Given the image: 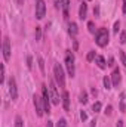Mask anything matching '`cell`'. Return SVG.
Masks as SVG:
<instances>
[{"label": "cell", "mask_w": 126, "mask_h": 127, "mask_svg": "<svg viewBox=\"0 0 126 127\" xmlns=\"http://www.w3.org/2000/svg\"><path fill=\"white\" fill-rule=\"evenodd\" d=\"M95 41L99 47H105L108 44V31L107 28H99L95 35Z\"/></svg>", "instance_id": "1"}, {"label": "cell", "mask_w": 126, "mask_h": 127, "mask_svg": "<svg viewBox=\"0 0 126 127\" xmlns=\"http://www.w3.org/2000/svg\"><path fill=\"white\" fill-rule=\"evenodd\" d=\"M54 75H55V80H57L58 86L60 87H64L65 86V75H64L63 66L60 64H55V66H54Z\"/></svg>", "instance_id": "2"}, {"label": "cell", "mask_w": 126, "mask_h": 127, "mask_svg": "<svg viewBox=\"0 0 126 127\" xmlns=\"http://www.w3.org/2000/svg\"><path fill=\"white\" fill-rule=\"evenodd\" d=\"M65 66H67V71L70 74V77H74V55L71 53V50H67L65 53Z\"/></svg>", "instance_id": "3"}, {"label": "cell", "mask_w": 126, "mask_h": 127, "mask_svg": "<svg viewBox=\"0 0 126 127\" xmlns=\"http://www.w3.org/2000/svg\"><path fill=\"white\" fill-rule=\"evenodd\" d=\"M49 95H51V100H52L54 105H60L61 99H60L58 92H57V86H55V83H54L52 80L49 81Z\"/></svg>", "instance_id": "4"}, {"label": "cell", "mask_w": 126, "mask_h": 127, "mask_svg": "<svg viewBox=\"0 0 126 127\" xmlns=\"http://www.w3.org/2000/svg\"><path fill=\"white\" fill-rule=\"evenodd\" d=\"M46 13V4L43 0H37L36 1V18L37 19H43Z\"/></svg>", "instance_id": "5"}, {"label": "cell", "mask_w": 126, "mask_h": 127, "mask_svg": "<svg viewBox=\"0 0 126 127\" xmlns=\"http://www.w3.org/2000/svg\"><path fill=\"white\" fill-rule=\"evenodd\" d=\"M34 108H36V112H37V115L39 117H42L43 115V112H45V105H43V97H39L37 95H34Z\"/></svg>", "instance_id": "6"}, {"label": "cell", "mask_w": 126, "mask_h": 127, "mask_svg": "<svg viewBox=\"0 0 126 127\" xmlns=\"http://www.w3.org/2000/svg\"><path fill=\"white\" fill-rule=\"evenodd\" d=\"M43 105H45V112H51V95H49V89L46 86H43Z\"/></svg>", "instance_id": "7"}, {"label": "cell", "mask_w": 126, "mask_h": 127, "mask_svg": "<svg viewBox=\"0 0 126 127\" xmlns=\"http://www.w3.org/2000/svg\"><path fill=\"white\" fill-rule=\"evenodd\" d=\"M9 95H10V97H12V100H15V99L18 97L16 81H15V78H13V77H10V80H9Z\"/></svg>", "instance_id": "8"}, {"label": "cell", "mask_w": 126, "mask_h": 127, "mask_svg": "<svg viewBox=\"0 0 126 127\" xmlns=\"http://www.w3.org/2000/svg\"><path fill=\"white\" fill-rule=\"evenodd\" d=\"M3 58H4L6 62L10 59V41H9L7 37L3 40Z\"/></svg>", "instance_id": "9"}, {"label": "cell", "mask_w": 126, "mask_h": 127, "mask_svg": "<svg viewBox=\"0 0 126 127\" xmlns=\"http://www.w3.org/2000/svg\"><path fill=\"white\" fill-rule=\"evenodd\" d=\"M111 83H113V86H119V83H120V69L119 68H114V71L111 74Z\"/></svg>", "instance_id": "10"}, {"label": "cell", "mask_w": 126, "mask_h": 127, "mask_svg": "<svg viewBox=\"0 0 126 127\" xmlns=\"http://www.w3.org/2000/svg\"><path fill=\"white\" fill-rule=\"evenodd\" d=\"M86 15H88V4L86 3H82L80 4V9H79V18L80 19H86Z\"/></svg>", "instance_id": "11"}, {"label": "cell", "mask_w": 126, "mask_h": 127, "mask_svg": "<svg viewBox=\"0 0 126 127\" xmlns=\"http://www.w3.org/2000/svg\"><path fill=\"white\" fill-rule=\"evenodd\" d=\"M95 64L101 68V69H104V68H107V65L108 64L105 62V59H104V56H101V55H98L96 58H95Z\"/></svg>", "instance_id": "12"}, {"label": "cell", "mask_w": 126, "mask_h": 127, "mask_svg": "<svg viewBox=\"0 0 126 127\" xmlns=\"http://www.w3.org/2000/svg\"><path fill=\"white\" fill-rule=\"evenodd\" d=\"M63 105H64V109H65V111H70V95H68V92H64Z\"/></svg>", "instance_id": "13"}, {"label": "cell", "mask_w": 126, "mask_h": 127, "mask_svg": "<svg viewBox=\"0 0 126 127\" xmlns=\"http://www.w3.org/2000/svg\"><path fill=\"white\" fill-rule=\"evenodd\" d=\"M61 7L64 10V16L68 18V7H70V0H61Z\"/></svg>", "instance_id": "14"}, {"label": "cell", "mask_w": 126, "mask_h": 127, "mask_svg": "<svg viewBox=\"0 0 126 127\" xmlns=\"http://www.w3.org/2000/svg\"><path fill=\"white\" fill-rule=\"evenodd\" d=\"M77 31H79V30H77V24H76V22H71V24L68 25V34H70L71 37H74V35L77 34Z\"/></svg>", "instance_id": "15"}, {"label": "cell", "mask_w": 126, "mask_h": 127, "mask_svg": "<svg viewBox=\"0 0 126 127\" xmlns=\"http://www.w3.org/2000/svg\"><path fill=\"white\" fill-rule=\"evenodd\" d=\"M0 83H1V84L4 83V65H3V64L0 65Z\"/></svg>", "instance_id": "16"}, {"label": "cell", "mask_w": 126, "mask_h": 127, "mask_svg": "<svg viewBox=\"0 0 126 127\" xmlns=\"http://www.w3.org/2000/svg\"><path fill=\"white\" fill-rule=\"evenodd\" d=\"M119 56H120V61H122V64L126 66V53L123 52V50H119Z\"/></svg>", "instance_id": "17"}, {"label": "cell", "mask_w": 126, "mask_h": 127, "mask_svg": "<svg viewBox=\"0 0 126 127\" xmlns=\"http://www.w3.org/2000/svg\"><path fill=\"white\" fill-rule=\"evenodd\" d=\"M104 87L105 89H111V80L108 77H104Z\"/></svg>", "instance_id": "18"}, {"label": "cell", "mask_w": 126, "mask_h": 127, "mask_svg": "<svg viewBox=\"0 0 126 127\" xmlns=\"http://www.w3.org/2000/svg\"><path fill=\"white\" fill-rule=\"evenodd\" d=\"M92 111L94 112H99L101 111V102H95L94 106H92Z\"/></svg>", "instance_id": "19"}, {"label": "cell", "mask_w": 126, "mask_h": 127, "mask_svg": "<svg viewBox=\"0 0 126 127\" xmlns=\"http://www.w3.org/2000/svg\"><path fill=\"white\" fill-rule=\"evenodd\" d=\"M95 58H96V56H95V52H94V50H91V52L88 53V56H86V59H88L89 62H91V61H94Z\"/></svg>", "instance_id": "20"}, {"label": "cell", "mask_w": 126, "mask_h": 127, "mask_svg": "<svg viewBox=\"0 0 126 127\" xmlns=\"http://www.w3.org/2000/svg\"><path fill=\"white\" fill-rule=\"evenodd\" d=\"M79 100H80L82 103H86V102H88V95H86V92H83V93L80 95V99H79Z\"/></svg>", "instance_id": "21"}, {"label": "cell", "mask_w": 126, "mask_h": 127, "mask_svg": "<svg viewBox=\"0 0 126 127\" xmlns=\"http://www.w3.org/2000/svg\"><path fill=\"white\" fill-rule=\"evenodd\" d=\"M22 126H24L22 118H21V117H16V120H15V127H22Z\"/></svg>", "instance_id": "22"}, {"label": "cell", "mask_w": 126, "mask_h": 127, "mask_svg": "<svg viewBox=\"0 0 126 127\" xmlns=\"http://www.w3.org/2000/svg\"><path fill=\"white\" fill-rule=\"evenodd\" d=\"M39 66H40L42 74H45V62H43V59H42V58H39Z\"/></svg>", "instance_id": "23"}, {"label": "cell", "mask_w": 126, "mask_h": 127, "mask_svg": "<svg viewBox=\"0 0 126 127\" xmlns=\"http://www.w3.org/2000/svg\"><path fill=\"white\" fill-rule=\"evenodd\" d=\"M88 30H89V32H95V24L91 21V22H88Z\"/></svg>", "instance_id": "24"}, {"label": "cell", "mask_w": 126, "mask_h": 127, "mask_svg": "<svg viewBox=\"0 0 126 127\" xmlns=\"http://www.w3.org/2000/svg\"><path fill=\"white\" fill-rule=\"evenodd\" d=\"M57 127H67V121H65L64 118H61V120L57 123Z\"/></svg>", "instance_id": "25"}, {"label": "cell", "mask_w": 126, "mask_h": 127, "mask_svg": "<svg viewBox=\"0 0 126 127\" xmlns=\"http://www.w3.org/2000/svg\"><path fill=\"white\" fill-rule=\"evenodd\" d=\"M27 66H28L30 69L33 68V58L31 56H27Z\"/></svg>", "instance_id": "26"}, {"label": "cell", "mask_w": 126, "mask_h": 127, "mask_svg": "<svg viewBox=\"0 0 126 127\" xmlns=\"http://www.w3.org/2000/svg\"><path fill=\"white\" fill-rule=\"evenodd\" d=\"M120 41H122L123 44H126V30L122 32V35H120Z\"/></svg>", "instance_id": "27"}, {"label": "cell", "mask_w": 126, "mask_h": 127, "mask_svg": "<svg viewBox=\"0 0 126 127\" xmlns=\"http://www.w3.org/2000/svg\"><path fill=\"white\" fill-rule=\"evenodd\" d=\"M119 28H120V22L117 21V22L114 24V28H113V30H114V32H119Z\"/></svg>", "instance_id": "28"}, {"label": "cell", "mask_w": 126, "mask_h": 127, "mask_svg": "<svg viewBox=\"0 0 126 127\" xmlns=\"http://www.w3.org/2000/svg\"><path fill=\"white\" fill-rule=\"evenodd\" d=\"M36 38H37V40H40V27H37V28H36Z\"/></svg>", "instance_id": "29"}, {"label": "cell", "mask_w": 126, "mask_h": 127, "mask_svg": "<svg viewBox=\"0 0 126 127\" xmlns=\"http://www.w3.org/2000/svg\"><path fill=\"white\" fill-rule=\"evenodd\" d=\"M80 118H82L83 121H85V120L88 118V115H86V112H85V111H82V112H80Z\"/></svg>", "instance_id": "30"}, {"label": "cell", "mask_w": 126, "mask_h": 127, "mask_svg": "<svg viewBox=\"0 0 126 127\" xmlns=\"http://www.w3.org/2000/svg\"><path fill=\"white\" fill-rule=\"evenodd\" d=\"M94 13H95V16H98V15H99V7H98V6H95Z\"/></svg>", "instance_id": "31"}, {"label": "cell", "mask_w": 126, "mask_h": 127, "mask_svg": "<svg viewBox=\"0 0 126 127\" xmlns=\"http://www.w3.org/2000/svg\"><path fill=\"white\" fill-rule=\"evenodd\" d=\"M116 127H123V121H122V120H119V121H117V126Z\"/></svg>", "instance_id": "32"}, {"label": "cell", "mask_w": 126, "mask_h": 127, "mask_svg": "<svg viewBox=\"0 0 126 127\" xmlns=\"http://www.w3.org/2000/svg\"><path fill=\"white\" fill-rule=\"evenodd\" d=\"M108 65H110V66H113V65H114V59H113V58H110V61H108Z\"/></svg>", "instance_id": "33"}, {"label": "cell", "mask_w": 126, "mask_h": 127, "mask_svg": "<svg viewBox=\"0 0 126 127\" xmlns=\"http://www.w3.org/2000/svg\"><path fill=\"white\" fill-rule=\"evenodd\" d=\"M105 114H108V115L111 114V106H108V108H107V111H105Z\"/></svg>", "instance_id": "34"}, {"label": "cell", "mask_w": 126, "mask_h": 127, "mask_svg": "<svg viewBox=\"0 0 126 127\" xmlns=\"http://www.w3.org/2000/svg\"><path fill=\"white\" fill-rule=\"evenodd\" d=\"M123 13H126V0H123Z\"/></svg>", "instance_id": "35"}, {"label": "cell", "mask_w": 126, "mask_h": 127, "mask_svg": "<svg viewBox=\"0 0 126 127\" xmlns=\"http://www.w3.org/2000/svg\"><path fill=\"white\" fill-rule=\"evenodd\" d=\"M46 127H54V123H52V121H48V124H46Z\"/></svg>", "instance_id": "36"}, {"label": "cell", "mask_w": 126, "mask_h": 127, "mask_svg": "<svg viewBox=\"0 0 126 127\" xmlns=\"http://www.w3.org/2000/svg\"><path fill=\"white\" fill-rule=\"evenodd\" d=\"M77 47H79V44H77V40H74V50H77Z\"/></svg>", "instance_id": "37"}]
</instances>
